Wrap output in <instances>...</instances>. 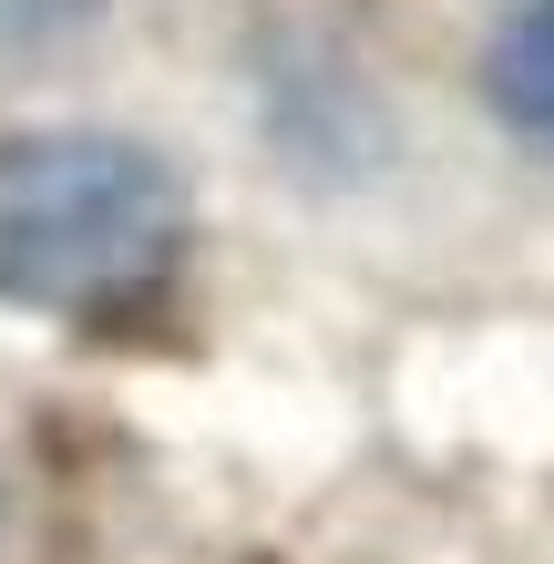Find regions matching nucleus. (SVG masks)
Here are the masks:
<instances>
[{
    "instance_id": "1",
    "label": "nucleus",
    "mask_w": 554,
    "mask_h": 564,
    "mask_svg": "<svg viewBox=\"0 0 554 564\" xmlns=\"http://www.w3.org/2000/svg\"><path fill=\"white\" fill-rule=\"evenodd\" d=\"M185 257V185L134 134L42 123L0 134V308L113 318L154 297Z\"/></svg>"
},
{
    "instance_id": "2",
    "label": "nucleus",
    "mask_w": 554,
    "mask_h": 564,
    "mask_svg": "<svg viewBox=\"0 0 554 564\" xmlns=\"http://www.w3.org/2000/svg\"><path fill=\"white\" fill-rule=\"evenodd\" d=\"M482 104L513 144L554 154V0H513L482 42Z\"/></svg>"
}]
</instances>
